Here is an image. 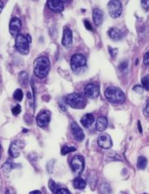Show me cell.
<instances>
[{
  "label": "cell",
  "instance_id": "obj_1",
  "mask_svg": "<svg viewBox=\"0 0 149 194\" xmlns=\"http://www.w3.org/2000/svg\"><path fill=\"white\" fill-rule=\"evenodd\" d=\"M50 69V62L47 57H41L37 58L34 63V72L39 79L45 78Z\"/></svg>",
  "mask_w": 149,
  "mask_h": 194
},
{
  "label": "cell",
  "instance_id": "obj_2",
  "mask_svg": "<svg viewBox=\"0 0 149 194\" xmlns=\"http://www.w3.org/2000/svg\"><path fill=\"white\" fill-rule=\"evenodd\" d=\"M105 97L108 101L113 103H122L126 100L124 92L117 87H108L105 91Z\"/></svg>",
  "mask_w": 149,
  "mask_h": 194
},
{
  "label": "cell",
  "instance_id": "obj_3",
  "mask_svg": "<svg viewBox=\"0 0 149 194\" xmlns=\"http://www.w3.org/2000/svg\"><path fill=\"white\" fill-rule=\"evenodd\" d=\"M66 101L70 107L76 109H82L87 104V99L80 93H73L66 96Z\"/></svg>",
  "mask_w": 149,
  "mask_h": 194
},
{
  "label": "cell",
  "instance_id": "obj_4",
  "mask_svg": "<svg viewBox=\"0 0 149 194\" xmlns=\"http://www.w3.org/2000/svg\"><path fill=\"white\" fill-rule=\"evenodd\" d=\"M15 48L19 53L27 55L30 52V42L25 36L18 34L15 39Z\"/></svg>",
  "mask_w": 149,
  "mask_h": 194
},
{
  "label": "cell",
  "instance_id": "obj_5",
  "mask_svg": "<svg viewBox=\"0 0 149 194\" xmlns=\"http://www.w3.org/2000/svg\"><path fill=\"white\" fill-rule=\"evenodd\" d=\"M87 58L82 54H74L70 60V66L74 72H80L87 65Z\"/></svg>",
  "mask_w": 149,
  "mask_h": 194
},
{
  "label": "cell",
  "instance_id": "obj_6",
  "mask_svg": "<svg viewBox=\"0 0 149 194\" xmlns=\"http://www.w3.org/2000/svg\"><path fill=\"white\" fill-rule=\"evenodd\" d=\"M70 167L74 175L80 176L83 172L85 168V160L81 155H75L70 161Z\"/></svg>",
  "mask_w": 149,
  "mask_h": 194
},
{
  "label": "cell",
  "instance_id": "obj_7",
  "mask_svg": "<svg viewBox=\"0 0 149 194\" xmlns=\"http://www.w3.org/2000/svg\"><path fill=\"white\" fill-rule=\"evenodd\" d=\"M108 11L113 19L118 18L121 16L122 12V2L119 0H112L108 3Z\"/></svg>",
  "mask_w": 149,
  "mask_h": 194
},
{
  "label": "cell",
  "instance_id": "obj_8",
  "mask_svg": "<svg viewBox=\"0 0 149 194\" xmlns=\"http://www.w3.org/2000/svg\"><path fill=\"white\" fill-rule=\"evenodd\" d=\"M25 146V143L24 141H20V140H16V141H13L10 147H9V155H11L14 158H17L20 155V151L24 149Z\"/></svg>",
  "mask_w": 149,
  "mask_h": 194
},
{
  "label": "cell",
  "instance_id": "obj_9",
  "mask_svg": "<svg viewBox=\"0 0 149 194\" xmlns=\"http://www.w3.org/2000/svg\"><path fill=\"white\" fill-rule=\"evenodd\" d=\"M51 114L50 111L44 110L40 112L36 117V122L39 127H46L50 122Z\"/></svg>",
  "mask_w": 149,
  "mask_h": 194
},
{
  "label": "cell",
  "instance_id": "obj_10",
  "mask_svg": "<svg viewBox=\"0 0 149 194\" xmlns=\"http://www.w3.org/2000/svg\"><path fill=\"white\" fill-rule=\"evenodd\" d=\"M85 94L89 99H96L100 95V87L96 84L90 83L87 84L85 89Z\"/></svg>",
  "mask_w": 149,
  "mask_h": 194
},
{
  "label": "cell",
  "instance_id": "obj_11",
  "mask_svg": "<svg viewBox=\"0 0 149 194\" xmlns=\"http://www.w3.org/2000/svg\"><path fill=\"white\" fill-rule=\"evenodd\" d=\"M97 144L101 148L103 149H110L112 146V141L108 134H101L99 135Z\"/></svg>",
  "mask_w": 149,
  "mask_h": 194
},
{
  "label": "cell",
  "instance_id": "obj_12",
  "mask_svg": "<svg viewBox=\"0 0 149 194\" xmlns=\"http://www.w3.org/2000/svg\"><path fill=\"white\" fill-rule=\"evenodd\" d=\"M22 26L21 20L18 18H13L9 22V32L14 36H17Z\"/></svg>",
  "mask_w": 149,
  "mask_h": 194
},
{
  "label": "cell",
  "instance_id": "obj_13",
  "mask_svg": "<svg viewBox=\"0 0 149 194\" xmlns=\"http://www.w3.org/2000/svg\"><path fill=\"white\" fill-rule=\"evenodd\" d=\"M71 128V132L73 134V136L77 141H82L85 139V134H84L82 129L75 122H72L70 124Z\"/></svg>",
  "mask_w": 149,
  "mask_h": 194
},
{
  "label": "cell",
  "instance_id": "obj_14",
  "mask_svg": "<svg viewBox=\"0 0 149 194\" xmlns=\"http://www.w3.org/2000/svg\"><path fill=\"white\" fill-rule=\"evenodd\" d=\"M72 42H73V36L72 31L70 28H65L63 31V38H62V45L66 48L71 47Z\"/></svg>",
  "mask_w": 149,
  "mask_h": 194
},
{
  "label": "cell",
  "instance_id": "obj_15",
  "mask_svg": "<svg viewBox=\"0 0 149 194\" xmlns=\"http://www.w3.org/2000/svg\"><path fill=\"white\" fill-rule=\"evenodd\" d=\"M108 35L110 36L111 39L114 40H120L125 36L126 31H123V30L117 28V27H113L108 30Z\"/></svg>",
  "mask_w": 149,
  "mask_h": 194
},
{
  "label": "cell",
  "instance_id": "obj_16",
  "mask_svg": "<svg viewBox=\"0 0 149 194\" xmlns=\"http://www.w3.org/2000/svg\"><path fill=\"white\" fill-rule=\"evenodd\" d=\"M48 8L54 13H61L65 9L64 3L58 0H50L47 2Z\"/></svg>",
  "mask_w": 149,
  "mask_h": 194
},
{
  "label": "cell",
  "instance_id": "obj_17",
  "mask_svg": "<svg viewBox=\"0 0 149 194\" xmlns=\"http://www.w3.org/2000/svg\"><path fill=\"white\" fill-rule=\"evenodd\" d=\"M92 18L94 20V23L96 26H100L102 24L103 18H104V14L101 9H95L93 10Z\"/></svg>",
  "mask_w": 149,
  "mask_h": 194
},
{
  "label": "cell",
  "instance_id": "obj_18",
  "mask_svg": "<svg viewBox=\"0 0 149 194\" xmlns=\"http://www.w3.org/2000/svg\"><path fill=\"white\" fill-rule=\"evenodd\" d=\"M108 124V120L106 117H100L95 123V129L97 131L102 132L107 129Z\"/></svg>",
  "mask_w": 149,
  "mask_h": 194
},
{
  "label": "cell",
  "instance_id": "obj_19",
  "mask_svg": "<svg viewBox=\"0 0 149 194\" xmlns=\"http://www.w3.org/2000/svg\"><path fill=\"white\" fill-rule=\"evenodd\" d=\"M95 121V117L94 115L91 114H85L82 118H81V124L86 127V128H88Z\"/></svg>",
  "mask_w": 149,
  "mask_h": 194
},
{
  "label": "cell",
  "instance_id": "obj_20",
  "mask_svg": "<svg viewBox=\"0 0 149 194\" xmlns=\"http://www.w3.org/2000/svg\"><path fill=\"white\" fill-rule=\"evenodd\" d=\"M73 186L74 188L79 189V190H83L84 188L87 187V182L81 177H76L73 182Z\"/></svg>",
  "mask_w": 149,
  "mask_h": 194
},
{
  "label": "cell",
  "instance_id": "obj_21",
  "mask_svg": "<svg viewBox=\"0 0 149 194\" xmlns=\"http://www.w3.org/2000/svg\"><path fill=\"white\" fill-rule=\"evenodd\" d=\"M18 165L16 164H14L12 161L9 160V161H7L3 165V167H2V169L3 171L5 172V173H9L10 171L14 169V168H16L15 167H17Z\"/></svg>",
  "mask_w": 149,
  "mask_h": 194
},
{
  "label": "cell",
  "instance_id": "obj_22",
  "mask_svg": "<svg viewBox=\"0 0 149 194\" xmlns=\"http://www.w3.org/2000/svg\"><path fill=\"white\" fill-rule=\"evenodd\" d=\"M147 160L146 157L144 156H139L137 159V167L140 170H144L147 167Z\"/></svg>",
  "mask_w": 149,
  "mask_h": 194
},
{
  "label": "cell",
  "instance_id": "obj_23",
  "mask_svg": "<svg viewBox=\"0 0 149 194\" xmlns=\"http://www.w3.org/2000/svg\"><path fill=\"white\" fill-rule=\"evenodd\" d=\"M28 78H29V76H28L27 72H22L19 73V75H18L19 82H20L23 86H26V84H27L28 82Z\"/></svg>",
  "mask_w": 149,
  "mask_h": 194
},
{
  "label": "cell",
  "instance_id": "obj_24",
  "mask_svg": "<svg viewBox=\"0 0 149 194\" xmlns=\"http://www.w3.org/2000/svg\"><path fill=\"white\" fill-rule=\"evenodd\" d=\"M76 150V148L74 146H64L61 148V155H66L70 152H74Z\"/></svg>",
  "mask_w": 149,
  "mask_h": 194
},
{
  "label": "cell",
  "instance_id": "obj_25",
  "mask_svg": "<svg viewBox=\"0 0 149 194\" xmlns=\"http://www.w3.org/2000/svg\"><path fill=\"white\" fill-rule=\"evenodd\" d=\"M100 193L101 194H111V188L107 183H103L100 188Z\"/></svg>",
  "mask_w": 149,
  "mask_h": 194
},
{
  "label": "cell",
  "instance_id": "obj_26",
  "mask_svg": "<svg viewBox=\"0 0 149 194\" xmlns=\"http://www.w3.org/2000/svg\"><path fill=\"white\" fill-rule=\"evenodd\" d=\"M49 188L50 189V191L54 193H56V192L60 189V186L57 184L56 182L53 181V180H50L49 181Z\"/></svg>",
  "mask_w": 149,
  "mask_h": 194
},
{
  "label": "cell",
  "instance_id": "obj_27",
  "mask_svg": "<svg viewBox=\"0 0 149 194\" xmlns=\"http://www.w3.org/2000/svg\"><path fill=\"white\" fill-rule=\"evenodd\" d=\"M24 98V93L21 89H16L14 93V99L17 101H22Z\"/></svg>",
  "mask_w": 149,
  "mask_h": 194
},
{
  "label": "cell",
  "instance_id": "obj_28",
  "mask_svg": "<svg viewBox=\"0 0 149 194\" xmlns=\"http://www.w3.org/2000/svg\"><path fill=\"white\" fill-rule=\"evenodd\" d=\"M142 85L143 87L147 91H149V78L148 77H144L142 78Z\"/></svg>",
  "mask_w": 149,
  "mask_h": 194
},
{
  "label": "cell",
  "instance_id": "obj_29",
  "mask_svg": "<svg viewBox=\"0 0 149 194\" xmlns=\"http://www.w3.org/2000/svg\"><path fill=\"white\" fill-rule=\"evenodd\" d=\"M20 112L21 106L19 104H17L12 108V114H14V115H18V114H20Z\"/></svg>",
  "mask_w": 149,
  "mask_h": 194
},
{
  "label": "cell",
  "instance_id": "obj_30",
  "mask_svg": "<svg viewBox=\"0 0 149 194\" xmlns=\"http://www.w3.org/2000/svg\"><path fill=\"white\" fill-rule=\"evenodd\" d=\"M127 66H128V63L127 61H123L119 65V70L121 72H124L127 69Z\"/></svg>",
  "mask_w": 149,
  "mask_h": 194
},
{
  "label": "cell",
  "instance_id": "obj_31",
  "mask_svg": "<svg viewBox=\"0 0 149 194\" xmlns=\"http://www.w3.org/2000/svg\"><path fill=\"white\" fill-rule=\"evenodd\" d=\"M143 114L146 117H149V99L147 100L146 106L143 108Z\"/></svg>",
  "mask_w": 149,
  "mask_h": 194
},
{
  "label": "cell",
  "instance_id": "obj_32",
  "mask_svg": "<svg viewBox=\"0 0 149 194\" xmlns=\"http://www.w3.org/2000/svg\"><path fill=\"white\" fill-rule=\"evenodd\" d=\"M55 194H70V191H69L68 189H66V188H60V189L56 192V193Z\"/></svg>",
  "mask_w": 149,
  "mask_h": 194
},
{
  "label": "cell",
  "instance_id": "obj_33",
  "mask_svg": "<svg viewBox=\"0 0 149 194\" xmlns=\"http://www.w3.org/2000/svg\"><path fill=\"white\" fill-rule=\"evenodd\" d=\"M143 63H144L146 66H149V51L144 55V57H143Z\"/></svg>",
  "mask_w": 149,
  "mask_h": 194
},
{
  "label": "cell",
  "instance_id": "obj_34",
  "mask_svg": "<svg viewBox=\"0 0 149 194\" xmlns=\"http://www.w3.org/2000/svg\"><path fill=\"white\" fill-rule=\"evenodd\" d=\"M141 4H142L143 8H144L145 9H149V0H143L141 2Z\"/></svg>",
  "mask_w": 149,
  "mask_h": 194
},
{
  "label": "cell",
  "instance_id": "obj_35",
  "mask_svg": "<svg viewBox=\"0 0 149 194\" xmlns=\"http://www.w3.org/2000/svg\"><path fill=\"white\" fill-rule=\"evenodd\" d=\"M84 24H85V26H86V28H87L88 30H93V28H92V26H91V23H90L88 20H85Z\"/></svg>",
  "mask_w": 149,
  "mask_h": 194
},
{
  "label": "cell",
  "instance_id": "obj_36",
  "mask_svg": "<svg viewBox=\"0 0 149 194\" xmlns=\"http://www.w3.org/2000/svg\"><path fill=\"white\" fill-rule=\"evenodd\" d=\"M109 51H110L111 56L112 57H116V53H117V49H112V48L109 47Z\"/></svg>",
  "mask_w": 149,
  "mask_h": 194
},
{
  "label": "cell",
  "instance_id": "obj_37",
  "mask_svg": "<svg viewBox=\"0 0 149 194\" xmlns=\"http://www.w3.org/2000/svg\"><path fill=\"white\" fill-rule=\"evenodd\" d=\"M133 90L137 93H143V87H141V86H135L133 87Z\"/></svg>",
  "mask_w": 149,
  "mask_h": 194
},
{
  "label": "cell",
  "instance_id": "obj_38",
  "mask_svg": "<svg viewBox=\"0 0 149 194\" xmlns=\"http://www.w3.org/2000/svg\"><path fill=\"white\" fill-rule=\"evenodd\" d=\"M30 194H42L41 192L39 191V190H34V191L30 192Z\"/></svg>",
  "mask_w": 149,
  "mask_h": 194
},
{
  "label": "cell",
  "instance_id": "obj_39",
  "mask_svg": "<svg viewBox=\"0 0 149 194\" xmlns=\"http://www.w3.org/2000/svg\"><path fill=\"white\" fill-rule=\"evenodd\" d=\"M137 125H138V129H139V132H140V133H142V132H143V129H142V125H141L140 121H138V122H137Z\"/></svg>",
  "mask_w": 149,
  "mask_h": 194
},
{
  "label": "cell",
  "instance_id": "obj_40",
  "mask_svg": "<svg viewBox=\"0 0 149 194\" xmlns=\"http://www.w3.org/2000/svg\"><path fill=\"white\" fill-rule=\"evenodd\" d=\"M3 9V3L0 1V14H1V12H2Z\"/></svg>",
  "mask_w": 149,
  "mask_h": 194
},
{
  "label": "cell",
  "instance_id": "obj_41",
  "mask_svg": "<svg viewBox=\"0 0 149 194\" xmlns=\"http://www.w3.org/2000/svg\"><path fill=\"white\" fill-rule=\"evenodd\" d=\"M26 39L28 40V41L30 42H31V37H30V35H27V36H26Z\"/></svg>",
  "mask_w": 149,
  "mask_h": 194
},
{
  "label": "cell",
  "instance_id": "obj_42",
  "mask_svg": "<svg viewBox=\"0 0 149 194\" xmlns=\"http://www.w3.org/2000/svg\"><path fill=\"white\" fill-rule=\"evenodd\" d=\"M119 194H128V193H127V192H121V193Z\"/></svg>",
  "mask_w": 149,
  "mask_h": 194
},
{
  "label": "cell",
  "instance_id": "obj_43",
  "mask_svg": "<svg viewBox=\"0 0 149 194\" xmlns=\"http://www.w3.org/2000/svg\"><path fill=\"white\" fill-rule=\"evenodd\" d=\"M0 150H1V145H0Z\"/></svg>",
  "mask_w": 149,
  "mask_h": 194
},
{
  "label": "cell",
  "instance_id": "obj_44",
  "mask_svg": "<svg viewBox=\"0 0 149 194\" xmlns=\"http://www.w3.org/2000/svg\"><path fill=\"white\" fill-rule=\"evenodd\" d=\"M0 159H1V154H0Z\"/></svg>",
  "mask_w": 149,
  "mask_h": 194
},
{
  "label": "cell",
  "instance_id": "obj_45",
  "mask_svg": "<svg viewBox=\"0 0 149 194\" xmlns=\"http://www.w3.org/2000/svg\"><path fill=\"white\" fill-rule=\"evenodd\" d=\"M144 194H147V193H144Z\"/></svg>",
  "mask_w": 149,
  "mask_h": 194
}]
</instances>
